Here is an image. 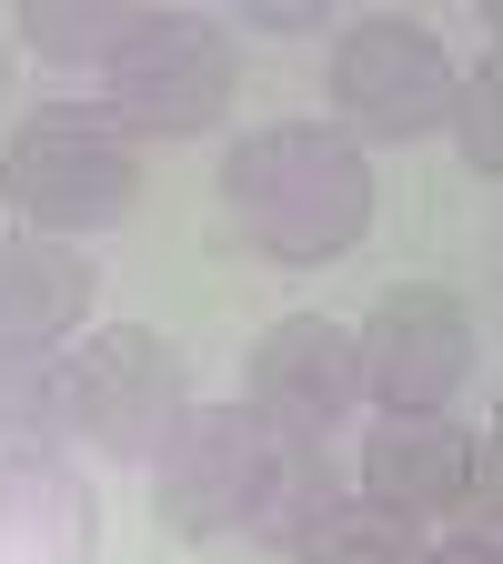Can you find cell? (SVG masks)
Instances as JSON below:
<instances>
[{
    "instance_id": "cell-17",
    "label": "cell",
    "mask_w": 503,
    "mask_h": 564,
    "mask_svg": "<svg viewBox=\"0 0 503 564\" xmlns=\"http://www.w3.org/2000/svg\"><path fill=\"white\" fill-rule=\"evenodd\" d=\"M473 505H483V534H503V403H493V444L473 464Z\"/></svg>"
},
{
    "instance_id": "cell-7",
    "label": "cell",
    "mask_w": 503,
    "mask_h": 564,
    "mask_svg": "<svg viewBox=\"0 0 503 564\" xmlns=\"http://www.w3.org/2000/svg\"><path fill=\"white\" fill-rule=\"evenodd\" d=\"M352 343H363V403L383 413H444L473 383V313L444 282H393Z\"/></svg>"
},
{
    "instance_id": "cell-2",
    "label": "cell",
    "mask_w": 503,
    "mask_h": 564,
    "mask_svg": "<svg viewBox=\"0 0 503 564\" xmlns=\"http://www.w3.org/2000/svg\"><path fill=\"white\" fill-rule=\"evenodd\" d=\"M0 202L21 212V232L51 242L111 232L141 202V141L111 121V101H41L0 152Z\"/></svg>"
},
{
    "instance_id": "cell-10",
    "label": "cell",
    "mask_w": 503,
    "mask_h": 564,
    "mask_svg": "<svg viewBox=\"0 0 503 564\" xmlns=\"http://www.w3.org/2000/svg\"><path fill=\"white\" fill-rule=\"evenodd\" d=\"M101 303V262L51 232H0V352H70Z\"/></svg>"
},
{
    "instance_id": "cell-18",
    "label": "cell",
    "mask_w": 503,
    "mask_h": 564,
    "mask_svg": "<svg viewBox=\"0 0 503 564\" xmlns=\"http://www.w3.org/2000/svg\"><path fill=\"white\" fill-rule=\"evenodd\" d=\"M423 564H503V534H444L423 544Z\"/></svg>"
},
{
    "instance_id": "cell-1",
    "label": "cell",
    "mask_w": 503,
    "mask_h": 564,
    "mask_svg": "<svg viewBox=\"0 0 503 564\" xmlns=\"http://www.w3.org/2000/svg\"><path fill=\"white\" fill-rule=\"evenodd\" d=\"M222 212L272 262H342L373 232V152L342 121H262L222 152Z\"/></svg>"
},
{
    "instance_id": "cell-13",
    "label": "cell",
    "mask_w": 503,
    "mask_h": 564,
    "mask_svg": "<svg viewBox=\"0 0 503 564\" xmlns=\"http://www.w3.org/2000/svg\"><path fill=\"white\" fill-rule=\"evenodd\" d=\"M61 444H70L61 352H0V454H61Z\"/></svg>"
},
{
    "instance_id": "cell-6",
    "label": "cell",
    "mask_w": 503,
    "mask_h": 564,
    "mask_svg": "<svg viewBox=\"0 0 503 564\" xmlns=\"http://www.w3.org/2000/svg\"><path fill=\"white\" fill-rule=\"evenodd\" d=\"M101 82H111V121H121L131 141H192V131H211V121L232 111L242 61H232V31H222V21H201V11H152Z\"/></svg>"
},
{
    "instance_id": "cell-12",
    "label": "cell",
    "mask_w": 503,
    "mask_h": 564,
    "mask_svg": "<svg viewBox=\"0 0 503 564\" xmlns=\"http://www.w3.org/2000/svg\"><path fill=\"white\" fill-rule=\"evenodd\" d=\"M141 21H152V0H31V11H21L31 51L41 61H70V70H111Z\"/></svg>"
},
{
    "instance_id": "cell-14",
    "label": "cell",
    "mask_w": 503,
    "mask_h": 564,
    "mask_svg": "<svg viewBox=\"0 0 503 564\" xmlns=\"http://www.w3.org/2000/svg\"><path fill=\"white\" fill-rule=\"evenodd\" d=\"M293 564H423V524L363 505V494H342V505L293 544Z\"/></svg>"
},
{
    "instance_id": "cell-8",
    "label": "cell",
    "mask_w": 503,
    "mask_h": 564,
    "mask_svg": "<svg viewBox=\"0 0 503 564\" xmlns=\"http://www.w3.org/2000/svg\"><path fill=\"white\" fill-rule=\"evenodd\" d=\"M363 403V343L352 323H322V313H282L262 343H252V413L272 434H303V444H332V423Z\"/></svg>"
},
{
    "instance_id": "cell-3",
    "label": "cell",
    "mask_w": 503,
    "mask_h": 564,
    "mask_svg": "<svg viewBox=\"0 0 503 564\" xmlns=\"http://www.w3.org/2000/svg\"><path fill=\"white\" fill-rule=\"evenodd\" d=\"M282 454H293V434H272L252 403H192L182 434L152 464V514L172 534H192V544L252 534L262 505H272V484H282Z\"/></svg>"
},
{
    "instance_id": "cell-11",
    "label": "cell",
    "mask_w": 503,
    "mask_h": 564,
    "mask_svg": "<svg viewBox=\"0 0 503 564\" xmlns=\"http://www.w3.org/2000/svg\"><path fill=\"white\" fill-rule=\"evenodd\" d=\"M101 494L61 454H0V564H91Z\"/></svg>"
},
{
    "instance_id": "cell-4",
    "label": "cell",
    "mask_w": 503,
    "mask_h": 564,
    "mask_svg": "<svg viewBox=\"0 0 503 564\" xmlns=\"http://www.w3.org/2000/svg\"><path fill=\"white\" fill-rule=\"evenodd\" d=\"M70 373V444H101L111 464H162V444L192 413V373L152 323H111L61 352Z\"/></svg>"
},
{
    "instance_id": "cell-19",
    "label": "cell",
    "mask_w": 503,
    "mask_h": 564,
    "mask_svg": "<svg viewBox=\"0 0 503 564\" xmlns=\"http://www.w3.org/2000/svg\"><path fill=\"white\" fill-rule=\"evenodd\" d=\"M242 21H252V31H322V11H313V0H252Z\"/></svg>"
},
{
    "instance_id": "cell-15",
    "label": "cell",
    "mask_w": 503,
    "mask_h": 564,
    "mask_svg": "<svg viewBox=\"0 0 503 564\" xmlns=\"http://www.w3.org/2000/svg\"><path fill=\"white\" fill-rule=\"evenodd\" d=\"M332 505H342L332 444H303V434H293V454H282V484H272V505H262V524H252V534L293 554V544H303V534H313V524H322Z\"/></svg>"
},
{
    "instance_id": "cell-5",
    "label": "cell",
    "mask_w": 503,
    "mask_h": 564,
    "mask_svg": "<svg viewBox=\"0 0 503 564\" xmlns=\"http://www.w3.org/2000/svg\"><path fill=\"white\" fill-rule=\"evenodd\" d=\"M453 51L444 31H423L403 11H373V21H342L332 31V121L352 141H423L453 121Z\"/></svg>"
},
{
    "instance_id": "cell-20",
    "label": "cell",
    "mask_w": 503,
    "mask_h": 564,
    "mask_svg": "<svg viewBox=\"0 0 503 564\" xmlns=\"http://www.w3.org/2000/svg\"><path fill=\"white\" fill-rule=\"evenodd\" d=\"M493 61H503V11H493Z\"/></svg>"
},
{
    "instance_id": "cell-16",
    "label": "cell",
    "mask_w": 503,
    "mask_h": 564,
    "mask_svg": "<svg viewBox=\"0 0 503 564\" xmlns=\"http://www.w3.org/2000/svg\"><path fill=\"white\" fill-rule=\"evenodd\" d=\"M453 141H463L473 172L503 182V61H483V70H463V82H453Z\"/></svg>"
},
{
    "instance_id": "cell-9",
    "label": "cell",
    "mask_w": 503,
    "mask_h": 564,
    "mask_svg": "<svg viewBox=\"0 0 503 564\" xmlns=\"http://www.w3.org/2000/svg\"><path fill=\"white\" fill-rule=\"evenodd\" d=\"M473 464H483V444L453 413H373V434H363V505L413 514V524L463 514L473 505Z\"/></svg>"
}]
</instances>
